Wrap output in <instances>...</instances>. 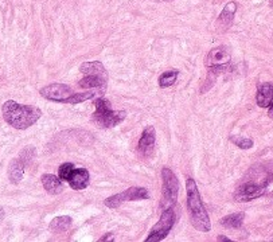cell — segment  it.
I'll list each match as a JSON object with an SVG mask.
<instances>
[{
	"mask_svg": "<svg viewBox=\"0 0 273 242\" xmlns=\"http://www.w3.org/2000/svg\"><path fill=\"white\" fill-rule=\"evenodd\" d=\"M230 51L226 46H218L214 47L206 57V65L208 67L212 66H222L230 63Z\"/></svg>",
	"mask_w": 273,
	"mask_h": 242,
	"instance_id": "9c48e42d",
	"label": "cell"
},
{
	"mask_svg": "<svg viewBox=\"0 0 273 242\" xmlns=\"http://www.w3.org/2000/svg\"><path fill=\"white\" fill-rule=\"evenodd\" d=\"M155 141H156V132L153 126H147L142 133V137L139 140L137 148L139 152L142 153L143 156H150L152 150L155 147Z\"/></svg>",
	"mask_w": 273,
	"mask_h": 242,
	"instance_id": "30bf717a",
	"label": "cell"
},
{
	"mask_svg": "<svg viewBox=\"0 0 273 242\" xmlns=\"http://www.w3.org/2000/svg\"><path fill=\"white\" fill-rule=\"evenodd\" d=\"M163 179V209L174 207L178 201V191H179V182L174 172L164 167L162 170Z\"/></svg>",
	"mask_w": 273,
	"mask_h": 242,
	"instance_id": "5b68a950",
	"label": "cell"
},
{
	"mask_svg": "<svg viewBox=\"0 0 273 242\" xmlns=\"http://www.w3.org/2000/svg\"><path fill=\"white\" fill-rule=\"evenodd\" d=\"M96 96L94 91H86V93H73L67 100L65 101V104H71V105H77V104H81L84 101L91 100L93 97Z\"/></svg>",
	"mask_w": 273,
	"mask_h": 242,
	"instance_id": "44dd1931",
	"label": "cell"
},
{
	"mask_svg": "<svg viewBox=\"0 0 273 242\" xmlns=\"http://www.w3.org/2000/svg\"><path fill=\"white\" fill-rule=\"evenodd\" d=\"M71 218L65 215V217H57L54 218L50 223V229L54 233H63L66 230H69V227L71 226Z\"/></svg>",
	"mask_w": 273,
	"mask_h": 242,
	"instance_id": "d6986e66",
	"label": "cell"
},
{
	"mask_svg": "<svg viewBox=\"0 0 273 242\" xmlns=\"http://www.w3.org/2000/svg\"><path fill=\"white\" fill-rule=\"evenodd\" d=\"M34 157H35V150H34V147H26L25 150L21 152V155H19V159L25 163L26 166L30 164V161L32 160Z\"/></svg>",
	"mask_w": 273,
	"mask_h": 242,
	"instance_id": "cb8c5ba5",
	"label": "cell"
},
{
	"mask_svg": "<svg viewBox=\"0 0 273 242\" xmlns=\"http://www.w3.org/2000/svg\"><path fill=\"white\" fill-rule=\"evenodd\" d=\"M3 219H4V209L0 207V222H3Z\"/></svg>",
	"mask_w": 273,
	"mask_h": 242,
	"instance_id": "4316f807",
	"label": "cell"
},
{
	"mask_svg": "<svg viewBox=\"0 0 273 242\" xmlns=\"http://www.w3.org/2000/svg\"><path fill=\"white\" fill-rule=\"evenodd\" d=\"M73 170H74V166H73L71 163H65V164H62V166L60 167V170H58L60 179H61L62 182L69 181V178H70Z\"/></svg>",
	"mask_w": 273,
	"mask_h": 242,
	"instance_id": "603a6c76",
	"label": "cell"
},
{
	"mask_svg": "<svg viewBox=\"0 0 273 242\" xmlns=\"http://www.w3.org/2000/svg\"><path fill=\"white\" fill-rule=\"evenodd\" d=\"M243 218H245L243 212H234V214H230V215H226L222 219H219V223H221V226L228 227V229H237V227L243 226Z\"/></svg>",
	"mask_w": 273,
	"mask_h": 242,
	"instance_id": "ac0fdd59",
	"label": "cell"
},
{
	"mask_svg": "<svg viewBox=\"0 0 273 242\" xmlns=\"http://www.w3.org/2000/svg\"><path fill=\"white\" fill-rule=\"evenodd\" d=\"M268 1H269V3H271V5H272V7H273V0H268Z\"/></svg>",
	"mask_w": 273,
	"mask_h": 242,
	"instance_id": "f1b7e54d",
	"label": "cell"
},
{
	"mask_svg": "<svg viewBox=\"0 0 273 242\" xmlns=\"http://www.w3.org/2000/svg\"><path fill=\"white\" fill-rule=\"evenodd\" d=\"M25 167L26 164L19 157H15L14 160L11 161L10 167H8V179H10L11 183L18 184L22 181L23 174H25Z\"/></svg>",
	"mask_w": 273,
	"mask_h": 242,
	"instance_id": "9a60e30c",
	"label": "cell"
},
{
	"mask_svg": "<svg viewBox=\"0 0 273 242\" xmlns=\"http://www.w3.org/2000/svg\"><path fill=\"white\" fill-rule=\"evenodd\" d=\"M230 141L234 143L238 148L241 150H250L253 147V140L249 137H237V136H230Z\"/></svg>",
	"mask_w": 273,
	"mask_h": 242,
	"instance_id": "7402d4cb",
	"label": "cell"
},
{
	"mask_svg": "<svg viewBox=\"0 0 273 242\" xmlns=\"http://www.w3.org/2000/svg\"><path fill=\"white\" fill-rule=\"evenodd\" d=\"M96 112L93 113L91 120L101 128H112L120 124L126 117L125 111H112L111 102L105 98H97L94 101Z\"/></svg>",
	"mask_w": 273,
	"mask_h": 242,
	"instance_id": "3957f363",
	"label": "cell"
},
{
	"mask_svg": "<svg viewBox=\"0 0 273 242\" xmlns=\"http://www.w3.org/2000/svg\"><path fill=\"white\" fill-rule=\"evenodd\" d=\"M268 108H269L268 116H269V117H272V119H273V100H272V102H271V105H269Z\"/></svg>",
	"mask_w": 273,
	"mask_h": 242,
	"instance_id": "484cf974",
	"label": "cell"
},
{
	"mask_svg": "<svg viewBox=\"0 0 273 242\" xmlns=\"http://www.w3.org/2000/svg\"><path fill=\"white\" fill-rule=\"evenodd\" d=\"M148 198H150V192H148L147 188H144V187H129L125 191L106 198L104 203L109 209H116V207L121 206L124 202L140 201V199H148Z\"/></svg>",
	"mask_w": 273,
	"mask_h": 242,
	"instance_id": "8992f818",
	"label": "cell"
},
{
	"mask_svg": "<svg viewBox=\"0 0 273 242\" xmlns=\"http://www.w3.org/2000/svg\"><path fill=\"white\" fill-rule=\"evenodd\" d=\"M273 100V84L271 82H264L260 84L257 88V94H256V102L261 108H268Z\"/></svg>",
	"mask_w": 273,
	"mask_h": 242,
	"instance_id": "7c38bea8",
	"label": "cell"
},
{
	"mask_svg": "<svg viewBox=\"0 0 273 242\" xmlns=\"http://www.w3.org/2000/svg\"><path fill=\"white\" fill-rule=\"evenodd\" d=\"M218 241H230V238L225 237V236H219V237H218Z\"/></svg>",
	"mask_w": 273,
	"mask_h": 242,
	"instance_id": "83f0119b",
	"label": "cell"
},
{
	"mask_svg": "<svg viewBox=\"0 0 273 242\" xmlns=\"http://www.w3.org/2000/svg\"><path fill=\"white\" fill-rule=\"evenodd\" d=\"M113 240H115V237H113V234H111V233H109L108 236H104V237H102V238H100V241H101V242H104V241H113Z\"/></svg>",
	"mask_w": 273,
	"mask_h": 242,
	"instance_id": "d4e9b609",
	"label": "cell"
},
{
	"mask_svg": "<svg viewBox=\"0 0 273 242\" xmlns=\"http://www.w3.org/2000/svg\"><path fill=\"white\" fill-rule=\"evenodd\" d=\"M186 190H187V210L192 226L199 232H210V229H212L210 218H209L208 212L205 209L201 194L198 191L197 183L191 178H188L186 181Z\"/></svg>",
	"mask_w": 273,
	"mask_h": 242,
	"instance_id": "7a4b0ae2",
	"label": "cell"
},
{
	"mask_svg": "<svg viewBox=\"0 0 273 242\" xmlns=\"http://www.w3.org/2000/svg\"><path fill=\"white\" fill-rule=\"evenodd\" d=\"M78 85H80V88H82V89H91V88H94V89H101V91L104 93L106 89V80H102V78L96 76H86L85 78H82V80L78 82Z\"/></svg>",
	"mask_w": 273,
	"mask_h": 242,
	"instance_id": "e0dca14e",
	"label": "cell"
},
{
	"mask_svg": "<svg viewBox=\"0 0 273 242\" xmlns=\"http://www.w3.org/2000/svg\"><path fill=\"white\" fill-rule=\"evenodd\" d=\"M178 74H179L178 70H168L166 73H163L162 76L159 77V86L160 88H170V86H172L177 82Z\"/></svg>",
	"mask_w": 273,
	"mask_h": 242,
	"instance_id": "ffe728a7",
	"label": "cell"
},
{
	"mask_svg": "<svg viewBox=\"0 0 273 242\" xmlns=\"http://www.w3.org/2000/svg\"><path fill=\"white\" fill-rule=\"evenodd\" d=\"M42 184L45 187V190L51 195H58L63 191V184H62V181L56 175L53 174H45L42 175L41 178Z\"/></svg>",
	"mask_w": 273,
	"mask_h": 242,
	"instance_id": "5bb4252c",
	"label": "cell"
},
{
	"mask_svg": "<svg viewBox=\"0 0 273 242\" xmlns=\"http://www.w3.org/2000/svg\"><path fill=\"white\" fill-rule=\"evenodd\" d=\"M89 179L91 175L85 168H74L71 172L70 178H69V184L73 190H84L89 186Z\"/></svg>",
	"mask_w": 273,
	"mask_h": 242,
	"instance_id": "8fae6325",
	"label": "cell"
},
{
	"mask_svg": "<svg viewBox=\"0 0 273 242\" xmlns=\"http://www.w3.org/2000/svg\"><path fill=\"white\" fill-rule=\"evenodd\" d=\"M3 117L8 125L14 126L15 129H27L34 125L42 116L39 108L30 105H21L15 101H5L1 108Z\"/></svg>",
	"mask_w": 273,
	"mask_h": 242,
	"instance_id": "6da1fadb",
	"label": "cell"
},
{
	"mask_svg": "<svg viewBox=\"0 0 273 242\" xmlns=\"http://www.w3.org/2000/svg\"><path fill=\"white\" fill-rule=\"evenodd\" d=\"M267 183L258 184V183H245L240 186L234 192V199L237 202H250L253 199L263 197L265 194Z\"/></svg>",
	"mask_w": 273,
	"mask_h": 242,
	"instance_id": "52a82bcc",
	"label": "cell"
},
{
	"mask_svg": "<svg viewBox=\"0 0 273 242\" xmlns=\"http://www.w3.org/2000/svg\"><path fill=\"white\" fill-rule=\"evenodd\" d=\"M80 71L84 73L85 76H96L100 77L102 80H108V71L104 67L101 62L93 60V62H85L80 67Z\"/></svg>",
	"mask_w": 273,
	"mask_h": 242,
	"instance_id": "4fadbf2b",
	"label": "cell"
},
{
	"mask_svg": "<svg viewBox=\"0 0 273 242\" xmlns=\"http://www.w3.org/2000/svg\"><path fill=\"white\" fill-rule=\"evenodd\" d=\"M236 11H237V3L236 1H230V3L225 5V8H223L222 12L219 14V18H218V22H219V25L222 26L223 29H229L230 27L233 19H234Z\"/></svg>",
	"mask_w": 273,
	"mask_h": 242,
	"instance_id": "2e32d148",
	"label": "cell"
},
{
	"mask_svg": "<svg viewBox=\"0 0 273 242\" xmlns=\"http://www.w3.org/2000/svg\"><path fill=\"white\" fill-rule=\"evenodd\" d=\"M74 91H71L70 86L65 84H51L49 86H45L41 89V96L47 100L54 101V102H61L65 104V101L73 94Z\"/></svg>",
	"mask_w": 273,
	"mask_h": 242,
	"instance_id": "ba28073f",
	"label": "cell"
},
{
	"mask_svg": "<svg viewBox=\"0 0 273 242\" xmlns=\"http://www.w3.org/2000/svg\"><path fill=\"white\" fill-rule=\"evenodd\" d=\"M175 223V212H174V207H167L164 209L162 215L159 218V221L155 226L152 227L150 236L146 238V242H159L167 237V234L171 232Z\"/></svg>",
	"mask_w": 273,
	"mask_h": 242,
	"instance_id": "277c9868",
	"label": "cell"
}]
</instances>
